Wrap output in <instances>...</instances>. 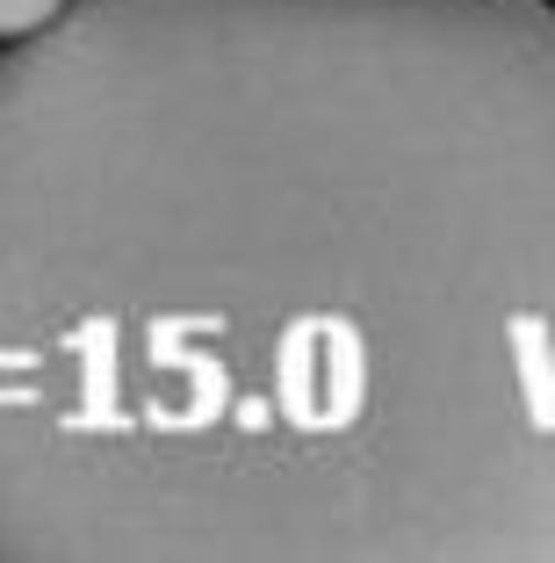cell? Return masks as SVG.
I'll list each match as a JSON object with an SVG mask.
<instances>
[{
  "instance_id": "6da1fadb",
  "label": "cell",
  "mask_w": 555,
  "mask_h": 563,
  "mask_svg": "<svg viewBox=\"0 0 555 563\" xmlns=\"http://www.w3.org/2000/svg\"><path fill=\"white\" fill-rule=\"evenodd\" d=\"M0 563H555L548 0L0 44Z\"/></svg>"
},
{
  "instance_id": "7a4b0ae2",
  "label": "cell",
  "mask_w": 555,
  "mask_h": 563,
  "mask_svg": "<svg viewBox=\"0 0 555 563\" xmlns=\"http://www.w3.org/2000/svg\"><path fill=\"white\" fill-rule=\"evenodd\" d=\"M58 15H66V0H0V44H8V36H36Z\"/></svg>"
}]
</instances>
